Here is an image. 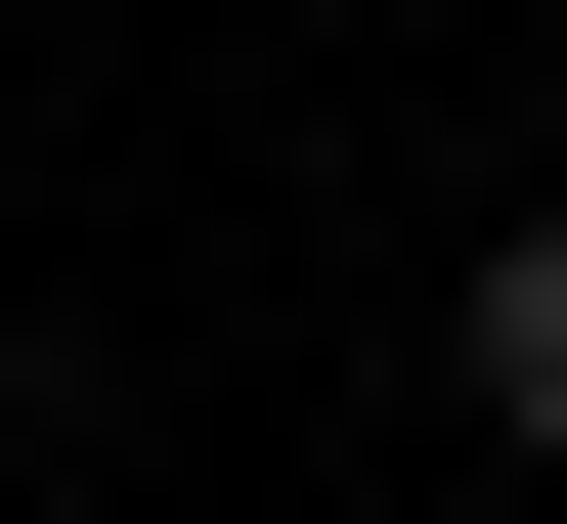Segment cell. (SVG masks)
<instances>
[{
  "mask_svg": "<svg viewBox=\"0 0 567 524\" xmlns=\"http://www.w3.org/2000/svg\"><path fill=\"white\" fill-rule=\"evenodd\" d=\"M436 438H481V481H567V219H481V263H436Z\"/></svg>",
  "mask_w": 567,
  "mask_h": 524,
  "instance_id": "cell-1",
  "label": "cell"
}]
</instances>
